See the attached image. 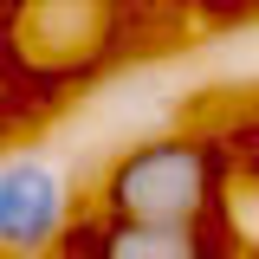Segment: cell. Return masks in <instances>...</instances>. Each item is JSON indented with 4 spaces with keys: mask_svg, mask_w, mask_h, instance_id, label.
Instances as JSON below:
<instances>
[{
    "mask_svg": "<svg viewBox=\"0 0 259 259\" xmlns=\"http://www.w3.org/2000/svg\"><path fill=\"white\" fill-rule=\"evenodd\" d=\"M214 194V168L201 156V143H182V136H162V143H143L130 149L110 182H104V207L110 221H149V227H194L201 207Z\"/></svg>",
    "mask_w": 259,
    "mask_h": 259,
    "instance_id": "cell-1",
    "label": "cell"
},
{
    "mask_svg": "<svg viewBox=\"0 0 259 259\" xmlns=\"http://www.w3.org/2000/svg\"><path fill=\"white\" fill-rule=\"evenodd\" d=\"M59 214H65V194L46 162H7L0 168V246H13V253L52 246Z\"/></svg>",
    "mask_w": 259,
    "mask_h": 259,
    "instance_id": "cell-2",
    "label": "cell"
},
{
    "mask_svg": "<svg viewBox=\"0 0 259 259\" xmlns=\"http://www.w3.org/2000/svg\"><path fill=\"white\" fill-rule=\"evenodd\" d=\"M84 259H207L194 227H149V221H110L97 227Z\"/></svg>",
    "mask_w": 259,
    "mask_h": 259,
    "instance_id": "cell-3",
    "label": "cell"
}]
</instances>
